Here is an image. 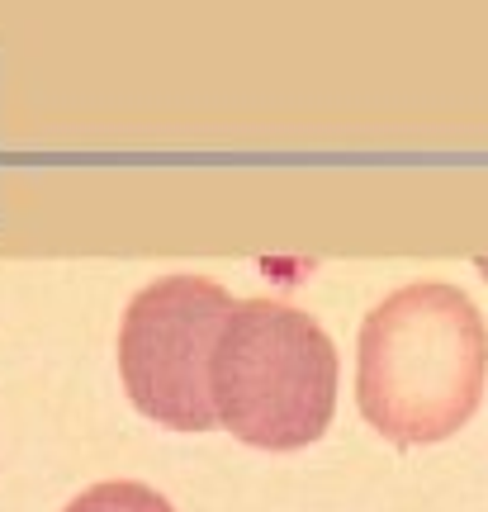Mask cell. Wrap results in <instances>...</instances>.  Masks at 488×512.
I'll return each instance as SVG.
<instances>
[{"mask_svg":"<svg viewBox=\"0 0 488 512\" xmlns=\"http://www.w3.org/2000/svg\"><path fill=\"white\" fill-rule=\"evenodd\" d=\"M488 323L465 290L417 280L365 313L356 347V403L394 446L455 437L484 399Z\"/></svg>","mask_w":488,"mask_h":512,"instance_id":"obj_1","label":"cell"},{"mask_svg":"<svg viewBox=\"0 0 488 512\" xmlns=\"http://www.w3.org/2000/svg\"><path fill=\"white\" fill-rule=\"evenodd\" d=\"M218 422L247 446L299 451L337 408V347L285 299H237L214 351Z\"/></svg>","mask_w":488,"mask_h":512,"instance_id":"obj_2","label":"cell"},{"mask_svg":"<svg viewBox=\"0 0 488 512\" xmlns=\"http://www.w3.org/2000/svg\"><path fill=\"white\" fill-rule=\"evenodd\" d=\"M233 304L204 275H162L133 294L119 328V375L138 413L176 432L214 427V351Z\"/></svg>","mask_w":488,"mask_h":512,"instance_id":"obj_3","label":"cell"},{"mask_svg":"<svg viewBox=\"0 0 488 512\" xmlns=\"http://www.w3.org/2000/svg\"><path fill=\"white\" fill-rule=\"evenodd\" d=\"M62 512H176L157 489H147L138 479H105L91 484L86 494H76Z\"/></svg>","mask_w":488,"mask_h":512,"instance_id":"obj_4","label":"cell"}]
</instances>
